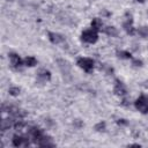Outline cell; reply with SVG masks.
I'll list each match as a JSON object with an SVG mask.
<instances>
[{"label": "cell", "mask_w": 148, "mask_h": 148, "mask_svg": "<svg viewBox=\"0 0 148 148\" xmlns=\"http://www.w3.org/2000/svg\"><path fill=\"white\" fill-rule=\"evenodd\" d=\"M81 39H82L84 43L94 44V43H96V42H97V39H98L97 31H96V30H94V29L84 30V31L81 34Z\"/></svg>", "instance_id": "6da1fadb"}, {"label": "cell", "mask_w": 148, "mask_h": 148, "mask_svg": "<svg viewBox=\"0 0 148 148\" xmlns=\"http://www.w3.org/2000/svg\"><path fill=\"white\" fill-rule=\"evenodd\" d=\"M135 108L138 111L141 113H148V97L145 95H141L136 101H135Z\"/></svg>", "instance_id": "7a4b0ae2"}, {"label": "cell", "mask_w": 148, "mask_h": 148, "mask_svg": "<svg viewBox=\"0 0 148 148\" xmlns=\"http://www.w3.org/2000/svg\"><path fill=\"white\" fill-rule=\"evenodd\" d=\"M77 65L80 68H82L87 73H90L94 69V61L90 58H79Z\"/></svg>", "instance_id": "3957f363"}, {"label": "cell", "mask_w": 148, "mask_h": 148, "mask_svg": "<svg viewBox=\"0 0 148 148\" xmlns=\"http://www.w3.org/2000/svg\"><path fill=\"white\" fill-rule=\"evenodd\" d=\"M9 61H10L12 67L15 68V69H20V68L22 67V65L24 64V62L21 60L20 56L16 54V53H10V54H9Z\"/></svg>", "instance_id": "277c9868"}, {"label": "cell", "mask_w": 148, "mask_h": 148, "mask_svg": "<svg viewBox=\"0 0 148 148\" xmlns=\"http://www.w3.org/2000/svg\"><path fill=\"white\" fill-rule=\"evenodd\" d=\"M35 143L38 145V146H40V147H54L56 146V143L52 141V139L50 136H47V135H44V134Z\"/></svg>", "instance_id": "5b68a950"}, {"label": "cell", "mask_w": 148, "mask_h": 148, "mask_svg": "<svg viewBox=\"0 0 148 148\" xmlns=\"http://www.w3.org/2000/svg\"><path fill=\"white\" fill-rule=\"evenodd\" d=\"M37 79L39 82H47L51 80V72L49 69H45V68H40L38 72H37Z\"/></svg>", "instance_id": "8992f818"}, {"label": "cell", "mask_w": 148, "mask_h": 148, "mask_svg": "<svg viewBox=\"0 0 148 148\" xmlns=\"http://www.w3.org/2000/svg\"><path fill=\"white\" fill-rule=\"evenodd\" d=\"M12 143L14 147H21V146H29V140L21 136V135H14L13 139H12Z\"/></svg>", "instance_id": "52a82bcc"}, {"label": "cell", "mask_w": 148, "mask_h": 148, "mask_svg": "<svg viewBox=\"0 0 148 148\" xmlns=\"http://www.w3.org/2000/svg\"><path fill=\"white\" fill-rule=\"evenodd\" d=\"M47 36H49V39L52 44H61L65 42V37L58 32H49Z\"/></svg>", "instance_id": "ba28073f"}, {"label": "cell", "mask_w": 148, "mask_h": 148, "mask_svg": "<svg viewBox=\"0 0 148 148\" xmlns=\"http://www.w3.org/2000/svg\"><path fill=\"white\" fill-rule=\"evenodd\" d=\"M114 94L118 95V96H125L127 94V89L126 87L120 82V81H116V86H114V89H113Z\"/></svg>", "instance_id": "9c48e42d"}, {"label": "cell", "mask_w": 148, "mask_h": 148, "mask_svg": "<svg viewBox=\"0 0 148 148\" xmlns=\"http://www.w3.org/2000/svg\"><path fill=\"white\" fill-rule=\"evenodd\" d=\"M28 131H29V134H30V136L32 138V140H34L35 142L43 135L42 130L38 128V127H30V130H28Z\"/></svg>", "instance_id": "30bf717a"}, {"label": "cell", "mask_w": 148, "mask_h": 148, "mask_svg": "<svg viewBox=\"0 0 148 148\" xmlns=\"http://www.w3.org/2000/svg\"><path fill=\"white\" fill-rule=\"evenodd\" d=\"M15 119L12 117V118H6V119H2L1 120V131H6V130H9V127L14 126L15 124Z\"/></svg>", "instance_id": "8fae6325"}, {"label": "cell", "mask_w": 148, "mask_h": 148, "mask_svg": "<svg viewBox=\"0 0 148 148\" xmlns=\"http://www.w3.org/2000/svg\"><path fill=\"white\" fill-rule=\"evenodd\" d=\"M14 128L18 132V133H24L28 130V126L25 123H23L22 120H16L14 124Z\"/></svg>", "instance_id": "7c38bea8"}, {"label": "cell", "mask_w": 148, "mask_h": 148, "mask_svg": "<svg viewBox=\"0 0 148 148\" xmlns=\"http://www.w3.org/2000/svg\"><path fill=\"white\" fill-rule=\"evenodd\" d=\"M102 27H103V22H102L101 18H98V17L92 18V21H91V29L98 31V30L102 29Z\"/></svg>", "instance_id": "4fadbf2b"}, {"label": "cell", "mask_w": 148, "mask_h": 148, "mask_svg": "<svg viewBox=\"0 0 148 148\" xmlns=\"http://www.w3.org/2000/svg\"><path fill=\"white\" fill-rule=\"evenodd\" d=\"M23 62H24V65L28 66V67H34V66L37 64V59H36L35 57L29 56V57H25V59L23 60Z\"/></svg>", "instance_id": "5bb4252c"}, {"label": "cell", "mask_w": 148, "mask_h": 148, "mask_svg": "<svg viewBox=\"0 0 148 148\" xmlns=\"http://www.w3.org/2000/svg\"><path fill=\"white\" fill-rule=\"evenodd\" d=\"M104 31H105V34H106L108 36H111V37H116V36L118 35V30H117V28H114L113 25L106 27Z\"/></svg>", "instance_id": "9a60e30c"}, {"label": "cell", "mask_w": 148, "mask_h": 148, "mask_svg": "<svg viewBox=\"0 0 148 148\" xmlns=\"http://www.w3.org/2000/svg\"><path fill=\"white\" fill-rule=\"evenodd\" d=\"M117 56L120 58V59H131L132 58V54L128 52V51H118L117 52Z\"/></svg>", "instance_id": "2e32d148"}, {"label": "cell", "mask_w": 148, "mask_h": 148, "mask_svg": "<svg viewBox=\"0 0 148 148\" xmlns=\"http://www.w3.org/2000/svg\"><path fill=\"white\" fill-rule=\"evenodd\" d=\"M138 34H139V36L140 37H142V38H147L148 37V28L147 27H140L139 29H138Z\"/></svg>", "instance_id": "e0dca14e"}, {"label": "cell", "mask_w": 148, "mask_h": 148, "mask_svg": "<svg viewBox=\"0 0 148 148\" xmlns=\"http://www.w3.org/2000/svg\"><path fill=\"white\" fill-rule=\"evenodd\" d=\"M105 128H106V124H105L104 121H99V123H97V124L95 125V130H96L97 132H104Z\"/></svg>", "instance_id": "ac0fdd59"}, {"label": "cell", "mask_w": 148, "mask_h": 148, "mask_svg": "<svg viewBox=\"0 0 148 148\" xmlns=\"http://www.w3.org/2000/svg\"><path fill=\"white\" fill-rule=\"evenodd\" d=\"M21 92V89L18 87H10L9 88V95L12 96H18Z\"/></svg>", "instance_id": "d6986e66"}, {"label": "cell", "mask_w": 148, "mask_h": 148, "mask_svg": "<svg viewBox=\"0 0 148 148\" xmlns=\"http://www.w3.org/2000/svg\"><path fill=\"white\" fill-rule=\"evenodd\" d=\"M132 65H133L134 67H141V66L143 65V62H142V60H140V59H134V60L132 61Z\"/></svg>", "instance_id": "ffe728a7"}, {"label": "cell", "mask_w": 148, "mask_h": 148, "mask_svg": "<svg viewBox=\"0 0 148 148\" xmlns=\"http://www.w3.org/2000/svg\"><path fill=\"white\" fill-rule=\"evenodd\" d=\"M117 124L118 125H127V121H126V119H118Z\"/></svg>", "instance_id": "44dd1931"}, {"label": "cell", "mask_w": 148, "mask_h": 148, "mask_svg": "<svg viewBox=\"0 0 148 148\" xmlns=\"http://www.w3.org/2000/svg\"><path fill=\"white\" fill-rule=\"evenodd\" d=\"M121 104H123V105H125V106H128V105H130V102H128V99L124 98V99H123V102H121Z\"/></svg>", "instance_id": "7402d4cb"}, {"label": "cell", "mask_w": 148, "mask_h": 148, "mask_svg": "<svg viewBox=\"0 0 148 148\" xmlns=\"http://www.w3.org/2000/svg\"><path fill=\"white\" fill-rule=\"evenodd\" d=\"M138 2H140V3H142V2H145V0H136Z\"/></svg>", "instance_id": "603a6c76"}, {"label": "cell", "mask_w": 148, "mask_h": 148, "mask_svg": "<svg viewBox=\"0 0 148 148\" xmlns=\"http://www.w3.org/2000/svg\"><path fill=\"white\" fill-rule=\"evenodd\" d=\"M147 14H148V13H147Z\"/></svg>", "instance_id": "cb8c5ba5"}]
</instances>
